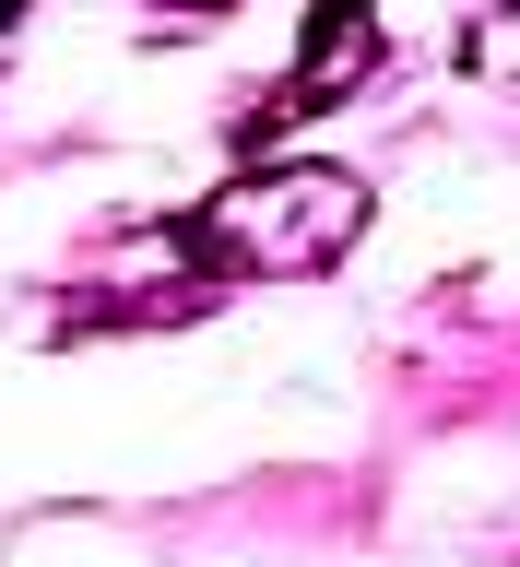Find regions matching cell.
Segmentation results:
<instances>
[{
	"mask_svg": "<svg viewBox=\"0 0 520 567\" xmlns=\"http://www.w3.org/2000/svg\"><path fill=\"white\" fill-rule=\"evenodd\" d=\"M177 237L213 260V284H261V272H332L367 237V177L344 166H284V177H237L213 189Z\"/></svg>",
	"mask_w": 520,
	"mask_h": 567,
	"instance_id": "cell-1",
	"label": "cell"
},
{
	"mask_svg": "<svg viewBox=\"0 0 520 567\" xmlns=\"http://www.w3.org/2000/svg\"><path fill=\"white\" fill-rule=\"evenodd\" d=\"M379 60V12L367 0H319L308 24V60L273 83V106H261V131H284V118H308V106H332V83H355V71Z\"/></svg>",
	"mask_w": 520,
	"mask_h": 567,
	"instance_id": "cell-2",
	"label": "cell"
}]
</instances>
